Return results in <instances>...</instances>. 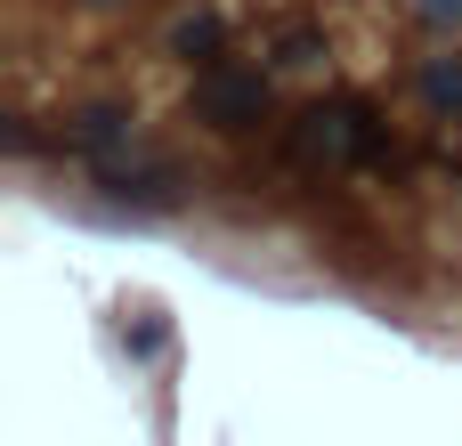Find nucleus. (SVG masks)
<instances>
[{"instance_id": "obj_9", "label": "nucleus", "mask_w": 462, "mask_h": 446, "mask_svg": "<svg viewBox=\"0 0 462 446\" xmlns=\"http://www.w3.org/2000/svg\"><path fill=\"white\" fill-rule=\"evenodd\" d=\"M81 8H122V0H81Z\"/></svg>"}, {"instance_id": "obj_5", "label": "nucleus", "mask_w": 462, "mask_h": 446, "mask_svg": "<svg viewBox=\"0 0 462 446\" xmlns=\"http://www.w3.org/2000/svg\"><path fill=\"white\" fill-rule=\"evenodd\" d=\"M422 106L430 114H462V57H430L422 65Z\"/></svg>"}, {"instance_id": "obj_4", "label": "nucleus", "mask_w": 462, "mask_h": 446, "mask_svg": "<svg viewBox=\"0 0 462 446\" xmlns=\"http://www.w3.org/2000/svg\"><path fill=\"white\" fill-rule=\"evenodd\" d=\"M65 146H73V154H89V163H106V154H122V146H130V106H114V98H97V106H81V114L65 122Z\"/></svg>"}, {"instance_id": "obj_8", "label": "nucleus", "mask_w": 462, "mask_h": 446, "mask_svg": "<svg viewBox=\"0 0 462 446\" xmlns=\"http://www.w3.org/2000/svg\"><path fill=\"white\" fill-rule=\"evenodd\" d=\"M162 341H171V333H162V325H154V317H146V325H138V333H130V349H138V358H162Z\"/></svg>"}, {"instance_id": "obj_6", "label": "nucleus", "mask_w": 462, "mask_h": 446, "mask_svg": "<svg viewBox=\"0 0 462 446\" xmlns=\"http://www.w3.org/2000/svg\"><path fill=\"white\" fill-rule=\"evenodd\" d=\"M171 49H179V57H211V49H219V16H187V24L171 33Z\"/></svg>"}, {"instance_id": "obj_3", "label": "nucleus", "mask_w": 462, "mask_h": 446, "mask_svg": "<svg viewBox=\"0 0 462 446\" xmlns=\"http://www.w3.org/2000/svg\"><path fill=\"white\" fill-rule=\"evenodd\" d=\"M97 187H106L114 203H130V211H171V203L187 195V171H179L171 154H106V163H97Z\"/></svg>"}, {"instance_id": "obj_7", "label": "nucleus", "mask_w": 462, "mask_h": 446, "mask_svg": "<svg viewBox=\"0 0 462 446\" xmlns=\"http://www.w3.org/2000/svg\"><path fill=\"white\" fill-rule=\"evenodd\" d=\"M422 24H462V0H414Z\"/></svg>"}, {"instance_id": "obj_2", "label": "nucleus", "mask_w": 462, "mask_h": 446, "mask_svg": "<svg viewBox=\"0 0 462 446\" xmlns=\"http://www.w3.org/2000/svg\"><path fill=\"white\" fill-rule=\"evenodd\" d=\"M284 146H292V163H357V154H382V130L365 106L333 98V106H309Z\"/></svg>"}, {"instance_id": "obj_1", "label": "nucleus", "mask_w": 462, "mask_h": 446, "mask_svg": "<svg viewBox=\"0 0 462 446\" xmlns=\"http://www.w3.org/2000/svg\"><path fill=\"white\" fill-rule=\"evenodd\" d=\"M268 106H276V89H268V73L260 65H203V81H195V122H211V130H260L268 122Z\"/></svg>"}]
</instances>
